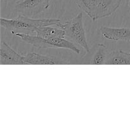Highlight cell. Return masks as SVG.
Segmentation results:
<instances>
[{
    "mask_svg": "<svg viewBox=\"0 0 130 130\" xmlns=\"http://www.w3.org/2000/svg\"><path fill=\"white\" fill-rule=\"evenodd\" d=\"M63 29L65 31L66 38L74 44L82 47L86 53H90V49L86 39L82 13H79L74 17L67 20Z\"/></svg>",
    "mask_w": 130,
    "mask_h": 130,
    "instance_id": "obj_4",
    "label": "cell"
},
{
    "mask_svg": "<svg viewBox=\"0 0 130 130\" xmlns=\"http://www.w3.org/2000/svg\"><path fill=\"white\" fill-rule=\"evenodd\" d=\"M0 63L1 65H24L23 54L17 53L7 43L1 41Z\"/></svg>",
    "mask_w": 130,
    "mask_h": 130,
    "instance_id": "obj_6",
    "label": "cell"
},
{
    "mask_svg": "<svg viewBox=\"0 0 130 130\" xmlns=\"http://www.w3.org/2000/svg\"><path fill=\"white\" fill-rule=\"evenodd\" d=\"M35 33L36 36L43 38H66L64 30L56 26L41 27L38 28L36 30Z\"/></svg>",
    "mask_w": 130,
    "mask_h": 130,
    "instance_id": "obj_10",
    "label": "cell"
},
{
    "mask_svg": "<svg viewBox=\"0 0 130 130\" xmlns=\"http://www.w3.org/2000/svg\"><path fill=\"white\" fill-rule=\"evenodd\" d=\"M102 36L109 40L118 41H130L129 28H114L110 27L102 26L100 28Z\"/></svg>",
    "mask_w": 130,
    "mask_h": 130,
    "instance_id": "obj_7",
    "label": "cell"
},
{
    "mask_svg": "<svg viewBox=\"0 0 130 130\" xmlns=\"http://www.w3.org/2000/svg\"><path fill=\"white\" fill-rule=\"evenodd\" d=\"M122 0H76V5L93 21L116 11Z\"/></svg>",
    "mask_w": 130,
    "mask_h": 130,
    "instance_id": "obj_2",
    "label": "cell"
},
{
    "mask_svg": "<svg viewBox=\"0 0 130 130\" xmlns=\"http://www.w3.org/2000/svg\"><path fill=\"white\" fill-rule=\"evenodd\" d=\"M23 60L24 65H54L57 63L53 58L34 52L23 54Z\"/></svg>",
    "mask_w": 130,
    "mask_h": 130,
    "instance_id": "obj_8",
    "label": "cell"
},
{
    "mask_svg": "<svg viewBox=\"0 0 130 130\" xmlns=\"http://www.w3.org/2000/svg\"><path fill=\"white\" fill-rule=\"evenodd\" d=\"M0 25L10 32L15 30H24L35 33L39 27L44 26H56L63 29L64 24H62L57 19H30L29 17L20 15L16 19H0Z\"/></svg>",
    "mask_w": 130,
    "mask_h": 130,
    "instance_id": "obj_1",
    "label": "cell"
},
{
    "mask_svg": "<svg viewBox=\"0 0 130 130\" xmlns=\"http://www.w3.org/2000/svg\"><path fill=\"white\" fill-rule=\"evenodd\" d=\"M106 64L130 65V52L127 53L121 50L112 51L109 54Z\"/></svg>",
    "mask_w": 130,
    "mask_h": 130,
    "instance_id": "obj_9",
    "label": "cell"
},
{
    "mask_svg": "<svg viewBox=\"0 0 130 130\" xmlns=\"http://www.w3.org/2000/svg\"><path fill=\"white\" fill-rule=\"evenodd\" d=\"M96 48L93 55L91 61V64L93 65H102L106 64L107 60L109 56L107 47L104 44L99 43L96 46Z\"/></svg>",
    "mask_w": 130,
    "mask_h": 130,
    "instance_id": "obj_11",
    "label": "cell"
},
{
    "mask_svg": "<svg viewBox=\"0 0 130 130\" xmlns=\"http://www.w3.org/2000/svg\"><path fill=\"white\" fill-rule=\"evenodd\" d=\"M128 6H129V8H130V1H129V4H128Z\"/></svg>",
    "mask_w": 130,
    "mask_h": 130,
    "instance_id": "obj_12",
    "label": "cell"
},
{
    "mask_svg": "<svg viewBox=\"0 0 130 130\" xmlns=\"http://www.w3.org/2000/svg\"><path fill=\"white\" fill-rule=\"evenodd\" d=\"M11 34H15L17 37L27 44L42 49H50V48H64L72 50L77 54L81 53V50L71 41L66 38H43L38 36L25 34L23 32H12Z\"/></svg>",
    "mask_w": 130,
    "mask_h": 130,
    "instance_id": "obj_3",
    "label": "cell"
},
{
    "mask_svg": "<svg viewBox=\"0 0 130 130\" xmlns=\"http://www.w3.org/2000/svg\"><path fill=\"white\" fill-rule=\"evenodd\" d=\"M51 0H18L15 10L20 15L27 17L34 16L49 8Z\"/></svg>",
    "mask_w": 130,
    "mask_h": 130,
    "instance_id": "obj_5",
    "label": "cell"
}]
</instances>
